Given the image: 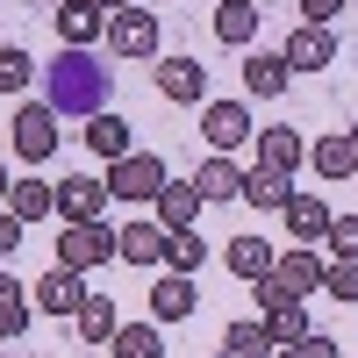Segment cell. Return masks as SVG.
<instances>
[{
	"mask_svg": "<svg viewBox=\"0 0 358 358\" xmlns=\"http://www.w3.org/2000/svg\"><path fill=\"white\" fill-rule=\"evenodd\" d=\"M43 108L65 122V115H101L108 108V65L94 50H57L43 72Z\"/></svg>",
	"mask_w": 358,
	"mask_h": 358,
	"instance_id": "1",
	"label": "cell"
},
{
	"mask_svg": "<svg viewBox=\"0 0 358 358\" xmlns=\"http://www.w3.org/2000/svg\"><path fill=\"white\" fill-rule=\"evenodd\" d=\"M115 258V229L108 222H65L57 229V265H65V273H94V265H108Z\"/></svg>",
	"mask_w": 358,
	"mask_h": 358,
	"instance_id": "2",
	"label": "cell"
},
{
	"mask_svg": "<svg viewBox=\"0 0 358 358\" xmlns=\"http://www.w3.org/2000/svg\"><path fill=\"white\" fill-rule=\"evenodd\" d=\"M165 158L158 151H129V158H115V172H108V194L115 201H158V187H165Z\"/></svg>",
	"mask_w": 358,
	"mask_h": 358,
	"instance_id": "3",
	"label": "cell"
},
{
	"mask_svg": "<svg viewBox=\"0 0 358 358\" xmlns=\"http://www.w3.org/2000/svg\"><path fill=\"white\" fill-rule=\"evenodd\" d=\"M201 136L215 143V158H229L236 143H251L258 122H251V108L244 101H201Z\"/></svg>",
	"mask_w": 358,
	"mask_h": 358,
	"instance_id": "4",
	"label": "cell"
},
{
	"mask_svg": "<svg viewBox=\"0 0 358 358\" xmlns=\"http://www.w3.org/2000/svg\"><path fill=\"white\" fill-rule=\"evenodd\" d=\"M15 158L22 165H50V151H57V115L43 108V101H29V108H15Z\"/></svg>",
	"mask_w": 358,
	"mask_h": 358,
	"instance_id": "5",
	"label": "cell"
},
{
	"mask_svg": "<svg viewBox=\"0 0 358 358\" xmlns=\"http://www.w3.org/2000/svg\"><path fill=\"white\" fill-rule=\"evenodd\" d=\"M115 57H158V15L151 8H122L108 15V36H101Z\"/></svg>",
	"mask_w": 358,
	"mask_h": 358,
	"instance_id": "6",
	"label": "cell"
},
{
	"mask_svg": "<svg viewBox=\"0 0 358 358\" xmlns=\"http://www.w3.org/2000/svg\"><path fill=\"white\" fill-rule=\"evenodd\" d=\"M101 215H108V179L94 172L57 179V222H101Z\"/></svg>",
	"mask_w": 358,
	"mask_h": 358,
	"instance_id": "7",
	"label": "cell"
},
{
	"mask_svg": "<svg viewBox=\"0 0 358 358\" xmlns=\"http://www.w3.org/2000/svg\"><path fill=\"white\" fill-rule=\"evenodd\" d=\"M57 43H65V50H94L101 36H108V15L94 8V0H57Z\"/></svg>",
	"mask_w": 358,
	"mask_h": 358,
	"instance_id": "8",
	"label": "cell"
},
{
	"mask_svg": "<svg viewBox=\"0 0 358 358\" xmlns=\"http://www.w3.org/2000/svg\"><path fill=\"white\" fill-rule=\"evenodd\" d=\"M86 294H94V287H86L79 273L50 265V273H43L36 287H29V308H43V315H79V301H86Z\"/></svg>",
	"mask_w": 358,
	"mask_h": 358,
	"instance_id": "9",
	"label": "cell"
},
{
	"mask_svg": "<svg viewBox=\"0 0 358 358\" xmlns=\"http://www.w3.org/2000/svg\"><path fill=\"white\" fill-rule=\"evenodd\" d=\"M158 94H165L172 108H201V101H208L201 57H165V65H158Z\"/></svg>",
	"mask_w": 358,
	"mask_h": 358,
	"instance_id": "10",
	"label": "cell"
},
{
	"mask_svg": "<svg viewBox=\"0 0 358 358\" xmlns=\"http://www.w3.org/2000/svg\"><path fill=\"white\" fill-rule=\"evenodd\" d=\"M280 215H287V236H294V244H322L337 208L322 201V194H287V208H280Z\"/></svg>",
	"mask_w": 358,
	"mask_h": 358,
	"instance_id": "11",
	"label": "cell"
},
{
	"mask_svg": "<svg viewBox=\"0 0 358 358\" xmlns=\"http://www.w3.org/2000/svg\"><path fill=\"white\" fill-rule=\"evenodd\" d=\"M287 72H322V65H337V36H330V29H315V22H301V29H294V36H287Z\"/></svg>",
	"mask_w": 358,
	"mask_h": 358,
	"instance_id": "12",
	"label": "cell"
},
{
	"mask_svg": "<svg viewBox=\"0 0 358 358\" xmlns=\"http://www.w3.org/2000/svg\"><path fill=\"white\" fill-rule=\"evenodd\" d=\"M258 165L265 172H280V179H294V172H301L308 165V143H301V129H258Z\"/></svg>",
	"mask_w": 358,
	"mask_h": 358,
	"instance_id": "13",
	"label": "cell"
},
{
	"mask_svg": "<svg viewBox=\"0 0 358 358\" xmlns=\"http://www.w3.org/2000/svg\"><path fill=\"white\" fill-rule=\"evenodd\" d=\"M201 308V294H194V280L187 273H158V287H151V322L165 330V322H187Z\"/></svg>",
	"mask_w": 358,
	"mask_h": 358,
	"instance_id": "14",
	"label": "cell"
},
{
	"mask_svg": "<svg viewBox=\"0 0 358 358\" xmlns=\"http://www.w3.org/2000/svg\"><path fill=\"white\" fill-rule=\"evenodd\" d=\"M273 280H280L287 294H322V251H315V244H287L280 265H273Z\"/></svg>",
	"mask_w": 358,
	"mask_h": 358,
	"instance_id": "15",
	"label": "cell"
},
{
	"mask_svg": "<svg viewBox=\"0 0 358 358\" xmlns=\"http://www.w3.org/2000/svg\"><path fill=\"white\" fill-rule=\"evenodd\" d=\"M8 215L29 229V222H50L57 215V187H50V179H36V172H29V179H15V187H8Z\"/></svg>",
	"mask_w": 358,
	"mask_h": 358,
	"instance_id": "16",
	"label": "cell"
},
{
	"mask_svg": "<svg viewBox=\"0 0 358 358\" xmlns=\"http://www.w3.org/2000/svg\"><path fill=\"white\" fill-rule=\"evenodd\" d=\"M151 208H158V215H151L158 229H194V222H201V194H194V179H165Z\"/></svg>",
	"mask_w": 358,
	"mask_h": 358,
	"instance_id": "17",
	"label": "cell"
},
{
	"mask_svg": "<svg viewBox=\"0 0 358 358\" xmlns=\"http://www.w3.org/2000/svg\"><path fill=\"white\" fill-rule=\"evenodd\" d=\"M222 265H229V273L236 280H265V273H273V265H280V244H265V236H229V251H222Z\"/></svg>",
	"mask_w": 358,
	"mask_h": 358,
	"instance_id": "18",
	"label": "cell"
},
{
	"mask_svg": "<svg viewBox=\"0 0 358 358\" xmlns=\"http://www.w3.org/2000/svg\"><path fill=\"white\" fill-rule=\"evenodd\" d=\"M86 151L115 165V158H129V151H136V136H129L122 115H108V108H101V115H86Z\"/></svg>",
	"mask_w": 358,
	"mask_h": 358,
	"instance_id": "19",
	"label": "cell"
},
{
	"mask_svg": "<svg viewBox=\"0 0 358 358\" xmlns=\"http://www.w3.org/2000/svg\"><path fill=\"white\" fill-rule=\"evenodd\" d=\"M115 258L122 265H158L165 258V229L158 222H122L115 229Z\"/></svg>",
	"mask_w": 358,
	"mask_h": 358,
	"instance_id": "20",
	"label": "cell"
},
{
	"mask_svg": "<svg viewBox=\"0 0 358 358\" xmlns=\"http://www.w3.org/2000/svg\"><path fill=\"white\" fill-rule=\"evenodd\" d=\"M215 36L229 50H251L258 43V8H251V0H215Z\"/></svg>",
	"mask_w": 358,
	"mask_h": 358,
	"instance_id": "21",
	"label": "cell"
},
{
	"mask_svg": "<svg viewBox=\"0 0 358 358\" xmlns=\"http://www.w3.org/2000/svg\"><path fill=\"white\" fill-rule=\"evenodd\" d=\"M194 194H201V208L208 201H236V194H244V165H236V158H208L194 172Z\"/></svg>",
	"mask_w": 358,
	"mask_h": 358,
	"instance_id": "22",
	"label": "cell"
},
{
	"mask_svg": "<svg viewBox=\"0 0 358 358\" xmlns=\"http://www.w3.org/2000/svg\"><path fill=\"white\" fill-rule=\"evenodd\" d=\"M287 79H294V72H287V57H280V50H251V57H244V86H251L258 101L287 94Z\"/></svg>",
	"mask_w": 358,
	"mask_h": 358,
	"instance_id": "23",
	"label": "cell"
},
{
	"mask_svg": "<svg viewBox=\"0 0 358 358\" xmlns=\"http://www.w3.org/2000/svg\"><path fill=\"white\" fill-rule=\"evenodd\" d=\"M201 258H208V236H201V229H165V258H158L165 273H187V280H194Z\"/></svg>",
	"mask_w": 358,
	"mask_h": 358,
	"instance_id": "24",
	"label": "cell"
},
{
	"mask_svg": "<svg viewBox=\"0 0 358 358\" xmlns=\"http://www.w3.org/2000/svg\"><path fill=\"white\" fill-rule=\"evenodd\" d=\"M287 194H294V179H280V172L251 165V172H244V194H236V201H251V208H265V215H280V208H287Z\"/></svg>",
	"mask_w": 358,
	"mask_h": 358,
	"instance_id": "25",
	"label": "cell"
},
{
	"mask_svg": "<svg viewBox=\"0 0 358 358\" xmlns=\"http://www.w3.org/2000/svg\"><path fill=\"white\" fill-rule=\"evenodd\" d=\"M29 315H36V308H29V287L0 273V344H15V337L29 330Z\"/></svg>",
	"mask_w": 358,
	"mask_h": 358,
	"instance_id": "26",
	"label": "cell"
},
{
	"mask_svg": "<svg viewBox=\"0 0 358 358\" xmlns=\"http://www.w3.org/2000/svg\"><path fill=\"white\" fill-rule=\"evenodd\" d=\"M72 322H79V337H86V344H108L115 330H122V315H115V301H108V294H86Z\"/></svg>",
	"mask_w": 358,
	"mask_h": 358,
	"instance_id": "27",
	"label": "cell"
},
{
	"mask_svg": "<svg viewBox=\"0 0 358 358\" xmlns=\"http://www.w3.org/2000/svg\"><path fill=\"white\" fill-rule=\"evenodd\" d=\"M108 344H115V358H165V330L158 322H122Z\"/></svg>",
	"mask_w": 358,
	"mask_h": 358,
	"instance_id": "28",
	"label": "cell"
},
{
	"mask_svg": "<svg viewBox=\"0 0 358 358\" xmlns=\"http://www.w3.org/2000/svg\"><path fill=\"white\" fill-rule=\"evenodd\" d=\"M222 358H273V337H265V322H229L222 330Z\"/></svg>",
	"mask_w": 358,
	"mask_h": 358,
	"instance_id": "29",
	"label": "cell"
},
{
	"mask_svg": "<svg viewBox=\"0 0 358 358\" xmlns=\"http://www.w3.org/2000/svg\"><path fill=\"white\" fill-rule=\"evenodd\" d=\"M308 165H315L322 179H351V151H344V129H337V136H322V143H308Z\"/></svg>",
	"mask_w": 358,
	"mask_h": 358,
	"instance_id": "30",
	"label": "cell"
},
{
	"mask_svg": "<svg viewBox=\"0 0 358 358\" xmlns=\"http://www.w3.org/2000/svg\"><path fill=\"white\" fill-rule=\"evenodd\" d=\"M29 79H36V57H29L22 43H0V94H22Z\"/></svg>",
	"mask_w": 358,
	"mask_h": 358,
	"instance_id": "31",
	"label": "cell"
},
{
	"mask_svg": "<svg viewBox=\"0 0 358 358\" xmlns=\"http://www.w3.org/2000/svg\"><path fill=\"white\" fill-rule=\"evenodd\" d=\"M322 294H330V301H358V265L330 258V265H322Z\"/></svg>",
	"mask_w": 358,
	"mask_h": 358,
	"instance_id": "32",
	"label": "cell"
},
{
	"mask_svg": "<svg viewBox=\"0 0 358 358\" xmlns=\"http://www.w3.org/2000/svg\"><path fill=\"white\" fill-rule=\"evenodd\" d=\"M322 244H330V258L358 265V215H330V236H322Z\"/></svg>",
	"mask_w": 358,
	"mask_h": 358,
	"instance_id": "33",
	"label": "cell"
},
{
	"mask_svg": "<svg viewBox=\"0 0 358 358\" xmlns=\"http://www.w3.org/2000/svg\"><path fill=\"white\" fill-rule=\"evenodd\" d=\"M273 358H344V351H337L330 337H315V330H308V337H294V344H280Z\"/></svg>",
	"mask_w": 358,
	"mask_h": 358,
	"instance_id": "34",
	"label": "cell"
},
{
	"mask_svg": "<svg viewBox=\"0 0 358 358\" xmlns=\"http://www.w3.org/2000/svg\"><path fill=\"white\" fill-rule=\"evenodd\" d=\"M344 15V0H301V22H315V29H330Z\"/></svg>",
	"mask_w": 358,
	"mask_h": 358,
	"instance_id": "35",
	"label": "cell"
},
{
	"mask_svg": "<svg viewBox=\"0 0 358 358\" xmlns=\"http://www.w3.org/2000/svg\"><path fill=\"white\" fill-rule=\"evenodd\" d=\"M15 244H22V222H15V215H8V201H0V258H8V251H15Z\"/></svg>",
	"mask_w": 358,
	"mask_h": 358,
	"instance_id": "36",
	"label": "cell"
},
{
	"mask_svg": "<svg viewBox=\"0 0 358 358\" xmlns=\"http://www.w3.org/2000/svg\"><path fill=\"white\" fill-rule=\"evenodd\" d=\"M94 8H101V15H122V8H136V0H94Z\"/></svg>",
	"mask_w": 358,
	"mask_h": 358,
	"instance_id": "37",
	"label": "cell"
},
{
	"mask_svg": "<svg viewBox=\"0 0 358 358\" xmlns=\"http://www.w3.org/2000/svg\"><path fill=\"white\" fill-rule=\"evenodd\" d=\"M344 151H351V172H358V129H344Z\"/></svg>",
	"mask_w": 358,
	"mask_h": 358,
	"instance_id": "38",
	"label": "cell"
},
{
	"mask_svg": "<svg viewBox=\"0 0 358 358\" xmlns=\"http://www.w3.org/2000/svg\"><path fill=\"white\" fill-rule=\"evenodd\" d=\"M8 187H15V179H8V172H0V201H8Z\"/></svg>",
	"mask_w": 358,
	"mask_h": 358,
	"instance_id": "39",
	"label": "cell"
}]
</instances>
